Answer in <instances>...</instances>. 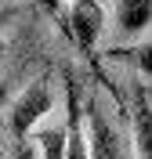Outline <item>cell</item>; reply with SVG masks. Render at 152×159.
<instances>
[{
    "mask_svg": "<svg viewBox=\"0 0 152 159\" xmlns=\"http://www.w3.org/2000/svg\"><path fill=\"white\" fill-rule=\"evenodd\" d=\"M101 25H105L101 0H72L69 18H65V33L72 36V43L80 47V54L87 58V65H91L98 76H101V65H98V51H94V43H98V36H101Z\"/></svg>",
    "mask_w": 152,
    "mask_h": 159,
    "instance_id": "obj_1",
    "label": "cell"
},
{
    "mask_svg": "<svg viewBox=\"0 0 152 159\" xmlns=\"http://www.w3.org/2000/svg\"><path fill=\"white\" fill-rule=\"evenodd\" d=\"M51 105H54V98H51V83H47V76H36L29 87L22 90V98L15 101V109H11V119H7L11 138L22 145V141L29 138V130L51 112Z\"/></svg>",
    "mask_w": 152,
    "mask_h": 159,
    "instance_id": "obj_2",
    "label": "cell"
},
{
    "mask_svg": "<svg viewBox=\"0 0 152 159\" xmlns=\"http://www.w3.org/2000/svg\"><path fill=\"white\" fill-rule=\"evenodd\" d=\"M65 159H91L87 148V130H83V109H80V83L65 69Z\"/></svg>",
    "mask_w": 152,
    "mask_h": 159,
    "instance_id": "obj_3",
    "label": "cell"
},
{
    "mask_svg": "<svg viewBox=\"0 0 152 159\" xmlns=\"http://www.w3.org/2000/svg\"><path fill=\"white\" fill-rule=\"evenodd\" d=\"M83 116H87V148H91V159H123L120 134L109 127V119L101 116L98 98H87Z\"/></svg>",
    "mask_w": 152,
    "mask_h": 159,
    "instance_id": "obj_4",
    "label": "cell"
},
{
    "mask_svg": "<svg viewBox=\"0 0 152 159\" xmlns=\"http://www.w3.org/2000/svg\"><path fill=\"white\" fill-rule=\"evenodd\" d=\"M134 148L141 159H152V101L145 87H134Z\"/></svg>",
    "mask_w": 152,
    "mask_h": 159,
    "instance_id": "obj_5",
    "label": "cell"
},
{
    "mask_svg": "<svg viewBox=\"0 0 152 159\" xmlns=\"http://www.w3.org/2000/svg\"><path fill=\"white\" fill-rule=\"evenodd\" d=\"M152 22V0H116V33L138 36Z\"/></svg>",
    "mask_w": 152,
    "mask_h": 159,
    "instance_id": "obj_6",
    "label": "cell"
},
{
    "mask_svg": "<svg viewBox=\"0 0 152 159\" xmlns=\"http://www.w3.org/2000/svg\"><path fill=\"white\" fill-rule=\"evenodd\" d=\"M105 54L116 58V61L134 65V69L145 72V76H152V40H149V43H138V47H109Z\"/></svg>",
    "mask_w": 152,
    "mask_h": 159,
    "instance_id": "obj_7",
    "label": "cell"
},
{
    "mask_svg": "<svg viewBox=\"0 0 152 159\" xmlns=\"http://www.w3.org/2000/svg\"><path fill=\"white\" fill-rule=\"evenodd\" d=\"M40 148H44V159H65V127H51V130H40Z\"/></svg>",
    "mask_w": 152,
    "mask_h": 159,
    "instance_id": "obj_8",
    "label": "cell"
},
{
    "mask_svg": "<svg viewBox=\"0 0 152 159\" xmlns=\"http://www.w3.org/2000/svg\"><path fill=\"white\" fill-rule=\"evenodd\" d=\"M29 4L36 11H44V15H62V4L65 0H29Z\"/></svg>",
    "mask_w": 152,
    "mask_h": 159,
    "instance_id": "obj_9",
    "label": "cell"
}]
</instances>
